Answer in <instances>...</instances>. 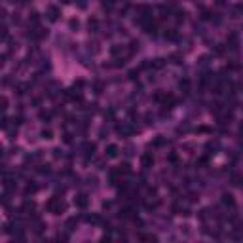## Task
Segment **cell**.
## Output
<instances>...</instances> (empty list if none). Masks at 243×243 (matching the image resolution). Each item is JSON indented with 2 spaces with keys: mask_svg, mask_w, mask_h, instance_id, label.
Instances as JSON below:
<instances>
[{
  "mask_svg": "<svg viewBox=\"0 0 243 243\" xmlns=\"http://www.w3.org/2000/svg\"><path fill=\"white\" fill-rule=\"evenodd\" d=\"M108 156H116V146H108Z\"/></svg>",
  "mask_w": 243,
  "mask_h": 243,
  "instance_id": "obj_1",
  "label": "cell"
}]
</instances>
